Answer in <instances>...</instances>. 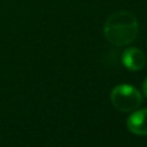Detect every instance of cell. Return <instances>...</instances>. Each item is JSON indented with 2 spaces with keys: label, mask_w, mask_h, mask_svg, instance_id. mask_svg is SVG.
Here are the masks:
<instances>
[{
  "label": "cell",
  "mask_w": 147,
  "mask_h": 147,
  "mask_svg": "<svg viewBox=\"0 0 147 147\" xmlns=\"http://www.w3.org/2000/svg\"><path fill=\"white\" fill-rule=\"evenodd\" d=\"M139 26L134 14L121 10L111 14L105 23L103 34L106 39L115 46H126L138 36Z\"/></svg>",
  "instance_id": "cell-1"
},
{
  "label": "cell",
  "mask_w": 147,
  "mask_h": 147,
  "mask_svg": "<svg viewBox=\"0 0 147 147\" xmlns=\"http://www.w3.org/2000/svg\"><path fill=\"white\" fill-rule=\"evenodd\" d=\"M110 100L117 110L133 111L140 106L142 96L140 92L131 85H118L113 88Z\"/></svg>",
  "instance_id": "cell-2"
},
{
  "label": "cell",
  "mask_w": 147,
  "mask_h": 147,
  "mask_svg": "<svg viewBox=\"0 0 147 147\" xmlns=\"http://www.w3.org/2000/svg\"><path fill=\"white\" fill-rule=\"evenodd\" d=\"M122 62L123 64L132 71L140 70L146 62V57L142 51L136 47H130L125 49L122 54Z\"/></svg>",
  "instance_id": "cell-3"
},
{
  "label": "cell",
  "mask_w": 147,
  "mask_h": 147,
  "mask_svg": "<svg viewBox=\"0 0 147 147\" xmlns=\"http://www.w3.org/2000/svg\"><path fill=\"white\" fill-rule=\"evenodd\" d=\"M127 129L138 136H147V109L133 111L126 122Z\"/></svg>",
  "instance_id": "cell-4"
},
{
  "label": "cell",
  "mask_w": 147,
  "mask_h": 147,
  "mask_svg": "<svg viewBox=\"0 0 147 147\" xmlns=\"http://www.w3.org/2000/svg\"><path fill=\"white\" fill-rule=\"evenodd\" d=\"M142 92H144V95L147 96V78L142 83Z\"/></svg>",
  "instance_id": "cell-5"
}]
</instances>
